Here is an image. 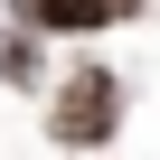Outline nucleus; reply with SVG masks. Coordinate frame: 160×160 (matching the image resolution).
Masks as SVG:
<instances>
[{"mask_svg":"<svg viewBox=\"0 0 160 160\" xmlns=\"http://www.w3.org/2000/svg\"><path fill=\"white\" fill-rule=\"evenodd\" d=\"M113 132H122V75L94 66V57H75L47 85V141L57 151H104Z\"/></svg>","mask_w":160,"mask_h":160,"instance_id":"nucleus-1","label":"nucleus"},{"mask_svg":"<svg viewBox=\"0 0 160 160\" xmlns=\"http://www.w3.org/2000/svg\"><path fill=\"white\" fill-rule=\"evenodd\" d=\"M122 10H94V0H28L19 10V28L28 38H94V28H113Z\"/></svg>","mask_w":160,"mask_h":160,"instance_id":"nucleus-2","label":"nucleus"},{"mask_svg":"<svg viewBox=\"0 0 160 160\" xmlns=\"http://www.w3.org/2000/svg\"><path fill=\"white\" fill-rule=\"evenodd\" d=\"M0 85H19V94H28V85H47V57H38V38H28V28H0Z\"/></svg>","mask_w":160,"mask_h":160,"instance_id":"nucleus-3","label":"nucleus"}]
</instances>
